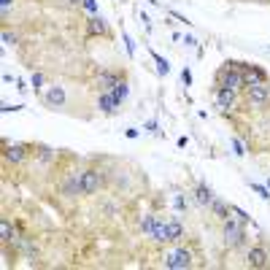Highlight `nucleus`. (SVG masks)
I'll return each mask as SVG.
<instances>
[{"label":"nucleus","instance_id":"nucleus-1","mask_svg":"<svg viewBox=\"0 0 270 270\" xmlns=\"http://www.w3.org/2000/svg\"><path fill=\"white\" fill-rule=\"evenodd\" d=\"M222 235H224V243H227L230 249L243 246V243H246V230H243V224L238 219H230V216L222 224Z\"/></svg>","mask_w":270,"mask_h":270},{"label":"nucleus","instance_id":"nucleus-2","mask_svg":"<svg viewBox=\"0 0 270 270\" xmlns=\"http://www.w3.org/2000/svg\"><path fill=\"white\" fill-rule=\"evenodd\" d=\"M246 103H251L254 108L267 106V103H270V86H267V81L246 86Z\"/></svg>","mask_w":270,"mask_h":270},{"label":"nucleus","instance_id":"nucleus-3","mask_svg":"<svg viewBox=\"0 0 270 270\" xmlns=\"http://www.w3.org/2000/svg\"><path fill=\"white\" fill-rule=\"evenodd\" d=\"M189 265H192V254L187 249H173L165 257V267H170V270H187Z\"/></svg>","mask_w":270,"mask_h":270},{"label":"nucleus","instance_id":"nucleus-4","mask_svg":"<svg viewBox=\"0 0 270 270\" xmlns=\"http://www.w3.org/2000/svg\"><path fill=\"white\" fill-rule=\"evenodd\" d=\"M81 181H84V195H98V189L103 187V176H100V170H84L81 173Z\"/></svg>","mask_w":270,"mask_h":270},{"label":"nucleus","instance_id":"nucleus-5","mask_svg":"<svg viewBox=\"0 0 270 270\" xmlns=\"http://www.w3.org/2000/svg\"><path fill=\"white\" fill-rule=\"evenodd\" d=\"M63 195H65V197L84 195V181H81V173H68V178H65V184H63Z\"/></svg>","mask_w":270,"mask_h":270},{"label":"nucleus","instance_id":"nucleus-6","mask_svg":"<svg viewBox=\"0 0 270 270\" xmlns=\"http://www.w3.org/2000/svg\"><path fill=\"white\" fill-rule=\"evenodd\" d=\"M238 68H241V73H243V86H251V84H262V81H267L265 71H259V68H254V65H238Z\"/></svg>","mask_w":270,"mask_h":270},{"label":"nucleus","instance_id":"nucleus-7","mask_svg":"<svg viewBox=\"0 0 270 270\" xmlns=\"http://www.w3.org/2000/svg\"><path fill=\"white\" fill-rule=\"evenodd\" d=\"M41 100L46 103V106H54V108H59V106L65 103V89H63V86H51L49 92H43V95H41Z\"/></svg>","mask_w":270,"mask_h":270},{"label":"nucleus","instance_id":"nucleus-8","mask_svg":"<svg viewBox=\"0 0 270 270\" xmlns=\"http://www.w3.org/2000/svg\"><path fill=\"white\" fill-rule=\"evenodd\" d=\"M119 106H122V103L114 98V92H103L100 100H98V108L103 111V114H116Z\"/></svg>","mask_w":270,"mask_h":270},{"label":"nucleus","instance_id":"nucleus-9","mask_svg":"<svg viewBox=\"0 0 270 270\" xmlns=\"http://www.w3.org/2000/svg\"><path fill=\"white\" fill-rule=\"evenodd\" d=\"M246 259H249V265H251V267H265V265H267V259H270V254H267L262 246H254V249H249Z\"/></svg>","mask_w":270,"mask_h":270},{"label":"nucleus","instance_id":"nucleus-10","mask_svg":"<svg viewBox=\"0 0 270 270\" xmlns=\"http://www.w3.org/2000/svg\"><path fill=\"white\" fill-rule=\"evenodd\" d=\"M119 81H122V78H119L116 73H108V71L98 73V86H100L103 92H111V89H114V86H116Z\"/></svg>","mask_w":270,"mask_h":270},{"label":"nucleus","instance_id":"nucleus-11","mask_svg":"<svg viewBox=\"0 0 270 270\" xmlns=\"http://www.w3.org/2000/svg\"><path fill=\"white\" fill-rule=\"evenodd\" d=\"M216 103H219V108H222V111L232 108V106H235V92H232V89H224V86H219V89H216Z\"/></svg>","mask_w":270,"mask_h":270},{"label":"nucleus","instance_id":"nucleus-12","mask_svg":"<svg viewBox=\"0 0 270 270\" xmlns=\"http://www.w3.org/2000/svg\"><path fill=\"white\" fill-rule=\"evenodd\" d=\"M24 157H27V149H24V146H6V160L8 162H22Z\"/></svg>","mask_w":270,"mask_h":270},{"label":"nucleus","instance_id":"nucleus-13","mask_svg":"<svg viewBox=\"0 0 270 270\" xmlns=\"http://www.w3.org/2000/svg\"><path fill=\"white\" fill-rule=\"evenodd\" d=\"M195 197H197V203H200V205H211V203H214V195H211V189H208L205 184H197Z\"/></svg>","mask_w":270,"mask_h":270},{"label":"nucleus","instance_id":"nucleus-14","mask_svg":"<svg viewBox=\"0 0 270 270\" xmlns=\"http://www.w3.org/2000/svg\"><path fill=\"white\" fill-rule=\"evenodd\" d=\"M152 241H154V243H168V241H170V238H168V224H160V222H157L154 230H152Z\"/></svg>","mask_w":270,"mask_h":270},{"label":"nucleus","instance_id":"nucleus-15","mask_svg":"<svg viewBox=\"0 0 270 270\" xmlns=\"http://www.w3.org/2000/svg\"><path fill=\"white\" fill-rule=\"evenodd\" d=\"M108 27H106V22L100 19V16H92L89 19V36H106Z\"/></svg>","mask_w":270,"mask_h":270},{"label":"nucleus","instance_id":"nucleus-16","mask_svg":"<svg viewBox=\"0 0 270 270\" xmlns=\"http://www.w3.org/2000/svg\"><path fill=\"white\" fill-rule=\"evenodd\" d=\"M211 211H214V216H216V219H222V222H224V219H227V214H230V208L224 205L222 200H216V197H214V203H211Z\"/></svg>","mask_w":270,"mask_h":270},{"label":"nucleus","instance_id":"nucleus-17","mask_svg":"<svg viewBox=\"0 0 270 270\" xmlns=\"http://www.w3.org/2000/svg\"><path fill=\"white\" fill-rule=\"evenodd\" d=\"M181 235H184V227H181L178 222H170V224H168V238H170V241H178Z\"/></svg>","mask_w":270,"mask_h":270},{"label":"nucleus","instance_id":"nucleus-18","mask_svg":"<svg viewBox=\"0 0 270 270\" xmlns=\"http://www.w3.org/2000/svg\"><path fill=\"white\" fill-rule=\"evenodd\" d=\"M154 224H157V216H154V214H146V216H143V222H141V232H149V235H152Z\"/></svg>","mask_w":270,"mask_h":270},{"label":"nucleus","instance_id":"nucleus-19","mask_svg":"<svg viewBox=\"0 0 270 270\" xmlns=\"http://www.w3.org/2000/svg\"><path fill=\"white\" fill-rule=\"evenodd\" d=\"M111 92H114V98L122 103V100H125L127 98V81H119L116 86H114V89H111Z\"/></svg>","mask_w":270,"mask_h":270},{"label":"nucleus","instance_id":"nucleus-20","mask_svg":"<svg viewBox=\"0 0 270 270\" xmlns=\"http://www.w3.org/2000/svg\"><path fill=\"white\" fill-rule=\"evenodd\" d=\"M0 235H3V241H6V243H8V241L14 238V230H11V224H8L6 219L0 222Z\"/></svg>","mask_w":270,"mask_h":270},{"label":"nucleus","instance_id":"nucleus-21","mask_svg":"<svg viewBox=\"0 0 270 270\" xmlns=\"http://www.w3.org/2000/svg\"><path fill=\"white\" fill-rule=\"evenodd\" d=\"M152 57H154V63H157V71H160L162 76H165V73L170 71V68H168V63H165V59H162L160 54H157V51H152Z\"/></svg>","mask_w":270,"mask_h":270},{"label":"nucleus","instance_id":"nucleus-22","mask_svg":"<svg viewBox=\"0 0 270 270\" xmlns=\"http://www.w3.org/2000/svg\"><path fill=\"white\" fill-rule=\"evenodd\" d=\"M51 157H54V152L49 149V146H38V160H43V162H49Z\"/></svg>","mask_w":270,"mask_h":270},{"label":"nucleus","instance_id":"nucleus-23","mask_svg":"<svg viewBox=\"0 0 270 270\" xmlns=\"http://www.w3.org/2000/svg\"><path fill=\"white\" fill-rule=\"evenodd\" d=\"M81 6H84L86 11H89V14H98V3H95V0H84Z\"/></svg>","mask_w":270,"mask_h":270},{"label":"nucleus","instance_id":"nucleus-24","mask_svg":"<svg viewBox=\"0 0 270 270\" xmlns=\"http://www.w3.org/2000/svg\"><path fill=\"white\" fill-rule=\"evenodd\" d=\"M3 43H8V46H14V43H16V36H14V33H3Z\"/></svg>","mask_w":270,"mask_h":270},{"label":"nucleus","instance_id":"nucleus-25","mask_svg":"<svg viewBox=\"0 0 270 270\" xmlns=\"http://www.w3.org/2000/svg\"><path fill=\"white\" fill-rule=\"evenodd\" d=\"M41 84H43V76L36 73V76H33V89H38V92H41Z\"/></svg>","mask_w":270,"mask_h":270},{"label":"nucleus","instance_id":"nucleus-26","mask_svg":"<svg viewBox=\"0 0 270 270\" xmlns=\"http://www.w3.org/2000/svg\"><path fill=\"white\" fill-rule=\"evenodd\" d=\"M125 43H127V54L133 57L135 54V46H133V41H130V36H125Z\"/></svg>","mask_w":270,"mask_h":270},{"label":"nucleus","instance_id":"nucleus-27","mask_svg":"<svg viewBox=\"0 0 270 270\" xmlns=\"http://www.w3.org/2000/svg\"><path fill=\"white\" fill-rule=\"evenodd\" d=\"M181 78H184V84H192V73H189V71L181 73Z\"/></svg>","mask_w":270,"mask_h":270},{"label":"nucleus","instance_id":"nucleus-28","mask_svg":"<svg viewBox=\"0 0 270 270\" xmlns=\"http://www.w3.org/2000/svg\"><path fill=\"white\" fill-rule=\"evenodd\" d=\"M0 6H3V14H8V6H11V0H0Z\"/></svg>","mask_w":270,"mask_h":270},{"label":"nucleus","instance_id":"nucleus-29","mask_svg":"<svg viewBox=\"0 0 270 270\" xmlns=\"http://www.w3.org/2000/svg\"><path fill=\"white\" fill-rule=\"evenodd\" d=\"M68 3H71V6H78V3H84V0H68Z\"/></svg>","mask_w":270,"mask_h":270},{"label":"nucleus","instance_id":"nucleus-30","mask_svg":"<svg viewBox=\"0 0 270 270\" xmlns=\"http://www.w3.org/2000/svg\"><path fill=\"white\" fill-rule=\"evenodd\" d=\"M267 192H270V178H267Z\"/></svg>","mask_w":270,"mask_h":270}]
</instances>
